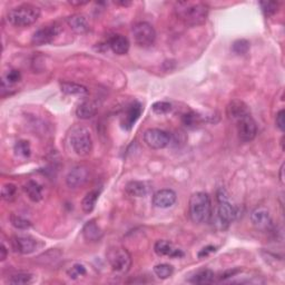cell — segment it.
I'll list each match as a JSON object with an SVG mask.
<instances>
[{"label":"cell","mask_w":285,"mask_h":285,"mask_svg":"<svg viewBox=\"0 0 285 285\" xmlns=\"http://www.w3.org/2000/svg\"><path fill=\"white\" fill-rule=\"evenodd\" d=\"M176 17L187 26L203 25L209 16V7L198 1H178L175 3Z\"/></svg>","instance_id":"6da1fadb"},{"label":"cell","mask_w":285,"mask_h":285,"mask_svg":"<svg viewBox=\"0 0 285 285\" xmlns=\"http://www.w3.org/2000/svg\"><path fill=\"white\" fill-rule=\"evenodd\" d=\"M188 213L194 223H209L212 217V201L209 194L205 192L194 193L189 198Z\"/></svg>","instance_id":"7a4b0ae2"},{"label":"cell","mask_w":285,"mask_h":285,"mask_svg":"<svg viewBox=\"0 0 285 285\" xmlns=\"http://www.w3.org/2000/svg\"><path fill=\"white\" fill-rule=\"evenodd\" d=\"M40 17V9L31 3H22L9 10L7 20L15 27H28L34 25Z\"/></svg>","instance_id":"3957f363"},{"label":"cell","mask_w":285,"mask_h":285,"mask_svg":"<svg viewBox=\"0 0 285 285\" xmlns=\"http://www.w3.org/2000/svg\"><path fill=\"white\" fill-rule=\"evenodd\" d=\"M69 141L72 151L78 156H87L93 151L92 135L85 126H75L70 132Z\"/></svg>","instance_id":"277c9868"},{"label":"cell","mask_w":285,"mask_h":285,"mask_svg":"<svg viewBox=\"0 0 285 285\" xmlns=\"http://www.w3.org/2000/svg\"><path fill=\"white\" fill-rule=\"evenodd\" d=\"M112 270L117 274H126L132 266V256L124 247H113L107 253Z\"/></svg>","instance_id":"5b68a950"},{"label":"cell","mask_w":285,"mask_h":285,"mask_svg":"<svg viewBox=\"0 0 285 285\" xmlns=\"http://www.w3.org/2000/svg\"><path fill=\"white\" fill-rule=\"evenodd\" d=\"M217 201H219V207H217V220L223 228L232 223L236 217V209L230 204L228 195L224 189H221L217 194Z\"/></svg>","instance_id":"8992f818"},{"label":"cell","mask_w":285,"mask_h":285,"mask_svg":"<svg viewBox=\"0 0 285 285\" xmlns=\"http://www.w3.org/2000/svg\"><path fill=\"white\" fill-rule=\"evenodd\" d=\"M134 42L136 43L139 47L147 48L154 45L156 40V31L154 27L148 24V22L141 21L133 26L132 29Z\"/></svg>","instance_id":"52a82bcc"},{"label":"cell","mask_w":285,"mask_h":285,"mask_svg":"<svg viewBox=\"0 0 285 285\" xmlns=\"http://www.w3.org/2000/svg\"><path fill=\"white\" fill-rule=\"evenodd\" d=\"M144 142L153 149H163L171 143V135L163 129L149 128L144 133Z\"/></svg>","instance_id":"ba28073f"},{"label":"cell","mask_w":285,"mask_h":285,"mask_svg":"<svg viewBox=\"0 0 285 285\" xmlns=\"http://www.w3.org/2000/svg\"><path fill=\"white\" fill-rule=\"evenodd\" d=\"M235 123H236L238 138L241 139L242 142L248 143L256 137L257 126L251 114L241 117V118H238Z\"/></svg>","instance_id":"9c48e42d"},{"label":"cell","mask_w":285,"mask_h":285,"mask_svg":"<svg viewBox=\"0 0 285 285\" xmlns=\"http://www.w3.org/2000/svg\"><path fill=\"white\" fill-rule=\"evenodd\" d=\"M60 31L61 27L58 24L44 26L33 35L31 43L36 45V46H43V45L51 44L57 38V36L60 34Z\"/></svg>","instance_id":"30bf717a"},{"label":"cell","mask_w":285,"mask_h":285,"mask_svg":"<svg viewBox=\"0 0 285 285\" xmlns=\"http://www.w3.org/2000/svg\"><path fill=\"white\" fill-rule=\"evenodd\" d=\"M12 247L15 252L19 254H31L38 247V241L34 237L28 236V235H19V236L12 237Z\"/></svg>","instance_id":"8fae6325"},{"label":"cell","mask_w":285,"mask_h":285,"mask_svg":"<svg viewBox=\"0 0 285 285\" xmlns=\"http://www.w3.org/2000/svg\"><path fill=\"white\" fill-rule=\"evenodd\" d=\"M251 222L254 228L260 230H269L272 228V217L268 209L257 207L251 214Z\"/></svg>","instance_id":"7c38bea8"},{"label":"cell","mask_w":285,"mask_h":285,"mask_svg":"<svg viewBox=\"0 0 285 285\" xmlns=\"http://www.w3.org/2000/svg\"><path fill=\"white\" fill-rule=\"evenodd\" d=\"M89 179V171L85 166H76L66 177V183L70 188H78Z\"/></svg>","instance_id":"4fadbf2b"},{"label":"cell","mask_w":285,"mask_h":285,"mask_svg":"<svg viewBox=\"0 0 285 285\" xmlns=\"http://www.w3.org/2000/svg\"><path fill=\"white\" fill-rule=\"evenodd\" d=\"M176 200L177 195L173 189H161L153 195V204L158 209H170L175 204Z\"/></svg>","instance_id":"5bb4252c"},{"label":"cell","mask_w":285,"mask_h":285,"mask_svg":"<svg viewBox=\"0 0 285 285\" xmlns=\"http://www.w3.org/2000/svg\"><path fill=\"white\" fill-rule=\"evenodd\" d=\"M142 113H143V107L139 103L135 102L132 105H129L123 117V120H121L123 127L126 130L132 129L134 127V125L136 124V121L138 120L139 117H141Z\"/></svg>","instance_id":"9a60e30c"},{"label":"cell","mask_w":285,"mask_h":285,"mask_svg":"<svg viewBox=\"0 0 285 285\" xmlns=\"http://www.w3.org/2000/svg\"><path fill=\"white\" fill-rule=\"evenodd\" d=\"M154 251L158 256H170L175 257V259H177V257L179 259V257L184 256L182 250L176 248L170 241H165V239L157 241L154 245Z\"/></svg>","instance_id":"2e32d148"},{"label":"cell","mask_w":285,"mask_h":285,"mask_svg":"<svg viewBox=\"0 0 285 285\" xmlns=\"http://www.w3.org/2000/svg\"><path fill=\"white\" fill-rule=\"evenodd\" d=\"M251 112L248 110V106L245 103L239 101V99H234L230 102L228 106V116L234 121H236L238 118L243 116L250 115Z\"/></svg>","instance_id":"e0dca14e"},{"label":"cell","mask_w":285,"mask_h":285,"mask_svg":"<svg viewBox=\"0 0 285 285\" xmlns=\"http://www.w3.org/2000/svg\"><path fill=\"white\" fill-rule=\"evenodd\" d=\"M67 24L76 34H85L89 30V24L87 18L80 13H76L67 18Z\"/></svg>","instance_id":"ac0fdd59"},{"label":"cell","mask_w":285,"mask_h":285,"mask_svg":"<svg viewBox=\"0 0 285 285\" xmlns=\"http://www.w3.org/2000/svg\"><path fill=\"white\" fill-rule=\"evenodd\" d=\"M110 48L116 55H126L129 51L128 39L123 35H115L108 42Z\"/></svg>","instance_id":"d6986e66"},{"label":"cell","mask_w":285,"mask_h":285,"mask_svg":"<svg viewBox=\"0 0 285 285\" xmlns=\"http://www.w3.org/2000/svg\"><path fill=\"white\" fill-rule=\"evenodd\" d=\"M98 112V105L96 102L93 101H86L81 103L80 105L77 107L76 115L80 119H90L97 114Z\"/></svg>","instance_id":"ffe728a7"},{"label":"cell","mask_w":285,"mask_h":285,"mask_svg":"<svg viewBox=\"0 0 285 285\" xmlns=\"http://www.w3.org/2000/svg\"><path fill=\"white\" fill-rule=\"evenodd\" d=\"M24 191L30 201L37 203L43 200L42 185H39L37 182H35V180H28V182L25 184Z\"/></svg>","instance_id":"44dd1931"},{"label":"cell","mask_w":285,"mask_h":285,"mask_svg":"<svg viewBox=\"0 0 285 285\" xmlns=\"http://www.w3.org/2000/svg\"><path fill=\"white\" fill-rule=\"evenodd\" d=\"M84 237L90 242H97L103 236L102 229L99 228V226L95 223L94 221H90L86 223L83 228Z\"/></svg>","instance_id":"7402d4cb"},{"label":"cell","mask_w":285,"mask_h":285,"mask_svg":"<svg viewBox=\"0 0 285 285\" xmlns=\"http://www.w3.org/2000/svg\"><path fill=\"white\" fill-rule=\"evenodd\" d=\"M61 92L65 93L66 95H69V96H87L88 95V89L83 85L76 84V83H62L60 85Z\"/></svg>","instance_id":"603a6c76"},{"label":"cell","mask_w":285,"mask_h":285,"mask_svg":"<svg viewBox=\"0 0 285 285\" xmlns=\"http://www.w3.org/2000/svg\"><path fill=\"white\" fill-rule=\"evenodd\" d=\"M125 192L132 197H143L147 194V186L146 184L139 182V180H132L126 185Z\"/></svg>","instance_id":"cb8c5ba5"},{"label":"cell","mask_w":285,"mask_h":285,"mask_svg":"<svg viewBox=\"0 0 285 285\" xmlns=\"http://www.w3.org/2000/svg\"><path fill=\"white\" fill-rule=\"evenodd\" d=\"M189 281L194 284H211L215 281V274L209 269L201 270L194 274Z\"/></svg>","instance_id":"d4e9b609"},{"label":"cell","mask_w":285,"mask_h":285,"mask_svg":"<svg viewBox=\"0 0 285 285\" xmlns=\"http://www.w3.org/2000/svg\"><path fill=\"white\" fill-rule=\"evenodd\" d=\"M99 193L97 191H90L85 195V197L81 201V209H83L84 213L89 214L94 211L95 206H96V203L98 200Z\"/></svg>","instance_id":"484cf974"},{"label":"cell","mask_w":285,"mask_h":285,"mask_svg":"<svg viewBox=\"0 0 285 285\" xmlns=\"http://www.w3.org/2000/svg\"><path fill=\"white\" fill-rule=\"evenodd\" d=\"M154 273L156 274V277H158L162 280L169 279L171 277V274L174 273V268L170 264H157L154 268Z\"/></svg>","instance_id":"4316f807"},{"label":"cell","mask_w":285,"mask_h":285,"mask_svg":"<svg viewBox=\"0 0 285 285\" xmlns=\"http://www.w3.org/2000/svg\"><path fill=\"white\" fill-rule=\"evenodd\" d=\"M9 283L15 285H21V284H29L34 281V275L29 273H18L13 274L9 278Z\"/></svg>","instance_id":"83f0119b"},{"label":"cell","mask_w":285,"mask_h":285,"mask_svg":"<svg viewBox=\"0 0 285 285\" xmlns=\"http://www.w3.org/2000/svg\"><path fill=\"white\" fill-rule=\"evenodd\" d=\"M20 79H21V75H20L19 70H16V69L9 70L6 74V76H4V78L2 79V89L6 87L9 88V86L18 83Z\"/></svg>","instance_id":"f1b7e54d"},{"label":"cell","mask_w":285,"mask_h":285,"mask_svg":"<svg viewBox=\"0 0 285 285\" xmlns=\"http://www.w3.org/2000/svg\"><path fill=\"white\" fill-rule=\"evenodd\" d=\"M17 195V186L12 183H7L4 184L1 188V197L2 200L7 202H11L12 200H15V197Z\"/></svg>","instance_id":"f546056e"},{"label":"cell","mask_w":285,"mask_h":285,"mask_svg":"<svg viewBox=\"0 0 285 285\" xmlns=\"http://www.w3.org/2000/svg\"><path fill=\"white\" fill-rule=\"evenodd\" d=\"M15 153L16 155L21 157H29L31 154L30 144L28 141H18L15 145Z\"/></svg>","instance_id":"4dcf8cb0"},{"label":"cell","mask_w":285,"mask_h":285,"mask_svg":"<svg viewBox=\"0 0 285 285\" xmlns=\"http://www.w3.org/2000/svg\"><path fill=\"white\" fill-rule=\"evenodd\" d=\"M10 222H11V225L13 226V228H17V229H28L31 226L30 221L26 220L22 216L16 215V214L10 215Z\"/></svg>","instance_id":"1f68e13d"},{"label":"cell","mask_w":285,"mask_h":285,"mask_svg":"<svg viewBox=\"0 0 285 285\" xmlns=\"http://www.w3.org/2000/svg\"><path fill=\"white\" fill-rule=\"evenodd\" d=\"M202 123L201 116H198L195 113H188L183 116V124L188 128H194L197 125Z\"/></svg>","instance_id":"d6a6232c"},{"label":"cell","mask_w":285,"mask_h":285,"mask_svg":"<svg viewBox=\"0 0 285 285\" xmlns=\"http://www.w3.org/2000/svg\"><path fill=\"white\" fill-rule=\"evenodd\" d=\"M232 49L236 55H246L250 51V43L246 39H238L234 42Z\"/></svg>","instance_id":"836d02e7"},{"label":"cell","mask_w":285,"mask_h":285,"mask_svg":"<svg viewBox=\"0 0 285 285\" xmlns=\"http://www.w3.org/2000/svg\"><path fill=\"white\" fill-rule=\"evenodd\" d=\"M260 6L266 17L274 16L279 11V3L272 1H261Z\"/></svg>","instance_id":"e575fe53"},{"label":"cell","mask_w":285,"mask_h":285,"mask_svg":"<svg viewBox=\"0 0 285 285\" xmlns=\"http://www.w3.org/2000/svg\"><path fill=\"white\" fill-rule=\"evenodd\" d=\"M86 273H87V270H86V268L83 264H79V263L72 265L71 268L68 270V272H67L68 277L72 280L84 277V275H86Z\"/></svg>","instance_id":"d590c367"},{"label":"cell","mask_w":285,"mask_h":285,"mask_svg":"<svg viewBox=\"0 0 285 285\" xmlns=\"http://www.w3.org/2000/svg\"><path fill=\"white\" fill-rule=\"evenodd\" d=\"M152 108H153L154 113L163 115V114H167V113H170L171 111V105L167 102H157L154 104Z\"/></svg>","instance_id":"8d00e7d4"},{"label":"cell","mask_w":285,"mask_h":285,"mask_svg":"<svg viewBox=\"0 0 285 285\" xmlns=\"http://www.w3.org/2000/svg\"><path fill=\"white\" fill-rule=\"evenodd\" d=\"M275 124H277L278 128L281 130V132H284V129H285V112H284V110H281L277 114Z\"/></svg>","instance_id":"74e56055"},{"label":"cell","mask_w":285,"mask_h":285,"mask_svg":"<svg viewBox=\"0 0 285 285\" xmlns=\"http://www.w3.org/2000/svg\"><path fill=\"white\" fill-rule=\"evenodd\" d=\"M214 252H216V247L213 245H209L204 248H202V250L198 252L197 256L200 257V259H204V257L209 256L210 254H212V253H214Z\"/></svg>","instance_id":"f35d334b"},{"label":"cell","mask_w":285,"mask_h":285,"mask_svg":"<svg viewBox=\"0 0 285 285\" xmlns=\"http://www.w3.org/2000/svg\"><path fill=\"white\" fill-rule=\"evenodd\" d=\"M237 272H238V270H229V271H228V272H225V273H223L222 274V277H221V279L222 280H225V279H228V278H232V277H235V275L237 274Z\"/></svg>","instance_id":"ab89813d"},{"label":"cell","mask_w":285,"mask_h":285,"mask_svg":"<svg viewBox=\"0 0 285 285\" xmlns=\"http://www.w3.org/2000/svg\"><path fill=\"white\" fill-rule=\"evenodd\" d=\"M7 255H8V250H7V247L4 246V244L2 243L1 246H0V260L4 261L7 259Z\"/></svg>","instance_id":"60d3db41"},{"label":"cell","mask_w":285,"mask_h":285,"mask_svg":"<svg viewBox=\"0 0 285 285\" xmlns=\"http://www.w3.org/2000/svg\"><path fill=\"white\" fill-rule=\"evenodd\" d=\"M86 3H88V1H77V2H75V1H69V4H71V6H84V4H86Z\"/></svg>","instance_id":"b9f144b4"},{"label":"cell","mask_w":285,"mask_h":285,"mask_svg":"<svg viewBox=\"0 0 285 285\" xmlns=\"http://www.w3.org/2000/svg\"><path fill=\"white\" fill-rule=\"evenodd\" d=\"M280 179H281V182L283 183V171H284V165L281 166V170H280Z\"/></svg>","instance_id":"7bdbcfd3"},{"label":"cell","mask_w":285,"mask_h":285,"mask_svg":"<svg viewBox=\"0 0 285 285\" xmlns=\"http://www.w3.org/2000/svg\"><path fill=\"white\" fill-rule=\"evenodd\" d=\"M116 4H120V6H125V7H127V6H130V2H124V1H121V2H115Z\"/></svg>","instance_id":"ee69618b"}]
</instances>
